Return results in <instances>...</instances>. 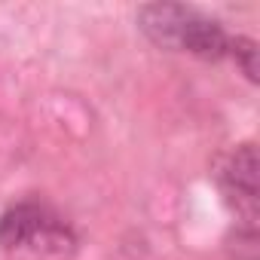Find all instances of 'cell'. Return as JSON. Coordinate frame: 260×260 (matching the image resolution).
I'll return each mask as SVG.
<instances>
[{"label": "cell", "instance_id": "6da1fadb", "mask_svg": "<svg viewBox=\"0 0 260 260\" xmlns=\"http://www.w3.org/2000/svg\"><path fill=\"white\" fill-rule=\"evenodd\" d=\"M257 150L254 144H239L236 150H230L220 166H217V184L226 193V199L236 205V211L251 223L257 214Z\"/></svg>", "mask_w": 260, "mask_h": 260}, {"label": "cell", "instance_id": "7a4b0ae2", "mask_svg": "<svg viewBox=\"0 0 260 260\" xmlns=\"http://www.w3.org/2000/svg\"><path fill=\"white\" fill-rule=\"evenodd\" d=\"M196 10L181 4H147L138 10V28L162 49L181 52V37Z\"/></svg>", "mask_w": 260, "mask_h": 260}, {"label": "cell", "instance_id": "3957f363", "mask_svg": "<svg viewBox=\"0 0 260 260\" xmlns=\"http://www.w3.org/2000/svg\"><path fill=\"white\" fill-rule=\"evenodd\" d=\"M226 49H230V34L223 31V25L193 13L187 31L181 37V52H190V55L205 58V61H217L226 55Z\"/></svg>", "mask_w": 260, "mask_h": 260}, {"label": "cell", "instance_id": "277c9868", "mask_svg": "<svg viewBox=\"0 0 260 260\" xmlns=\"http://www.w3.org/2000/svg\"><path fill=\"white\" fill-rule=\"evenodd\" d=\"M49 214L46 205H37V202H22L16 208H10L4 217H0V245L7 251H22L25 242L31 239V233L43 223V217Z\"/></svg>", "mask_w": 260, "mask_h": 260}, {"label": "cell", "instance_id": "5b68a950", "mask_svg": "<svg viewBox=\"0 0 260 260\" xmlns=\"http://www.w3.org/2000/svg\"><path fill=\"white\" fill-rule=\"evenodd\" d=\"M257 43L251 40V37H230V49H226V55H233L236 58V64L242 68V74L251 80V83H257Z\"/></svg>", "mask_w": 260, "mask_h": 260}]
</instances>
